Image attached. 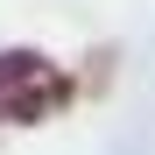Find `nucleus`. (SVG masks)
Wrapping results in <instances>:
<instances>
[{"label": "nucleus", "mask_w": 155, "mask_h": 155, "mask_svg": "<svg viewBox=\"0 0 155 155\" xmlns=\"http://www.w3.org/2000/svg\"><path fill=\"white\" fill-rule=\"evenodd\" d=\"M71 99V78L49 64V57H35V49H0V120H49Z\"/></svg>", "instance_id": "f257e3e1"}]
</instances>
